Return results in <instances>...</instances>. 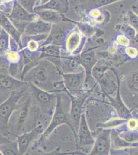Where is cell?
<instances>
[{
    "label": "cell",
    "instance_id": "cell-10",
    "mask_svg": "<svg viewBox=\"0 0 138 155\" xmlns=\"http://www.w3.org/2000/svg\"><path fill=\"white\" fill-rule=\"evenodd\" d=\"M87 37L83 35L77 26L69 34L63 47L68 55L75 56L81 54L86 43Z\"/></svg>",
    "mask_w": 138,
    "mask_h": 155
},
{
    "label": "cell",
    "instance_id": "cell-7",
    "mask_svg": "<svg viewBox=\"0 0 138 155\" xmlns=\"http://www.w3.org/2000/svg\"><path fill=\"white\" fill-rule=\"evenodd\" d=\"M91 91V90H89L75 95L68 93L71 98V107L69 113L70 128L75 134L76 138L77 137L81 115L84 111V104L87 98L90 95Z\"/></svg>",
    "mask_w": 138,
    "mask_h": 155
},
{
    "label": "cell",
    "instance_id": "cell-16",
    "mask_svg": "<svg viewBox=\"0 0 138 155\" xmlns=\"http://www.w3.org/2000/svg\"><path fill=\"white\" fill-rule=\"evenodd\" d=\"M110 131L108 129L100 132L95 140L90 152L91 155H107L111 150Z\"/></svg>",
    "mask_w": 138,
    "mask_h": 155
},
{
    "label": "cell",
    "instance_id": "cell-1",
    "mask_svg": "<svg viewBox=\"0 0 138 155\" xmlns=\"http://www.w3.org/2000/svg\"><path fill=\"white\" fill-rule=\"evenodd\" d=\"M21 80L50 93L67 92L61 71L52 62L45 58L39 59L35 66L23 74Z\"/></svg>",
    "mask_w": 138,
    "mask_h": 155
},
{
    "label": "cell",
    "instance_id": "cell-40",
    "mask_svg": "<svg viewBox=\"0 0 138 155\" xmlns=\"http://www.w3.org/2000/svg\"><path fill=\"white\" fill-rule=\"evenodd\" d=\"M126 53L130 58H136L138 55V51L133 47H127L126 49Z\"/></svg>",
    "mask_w": 138,
    "mask_h": 155
},
{
    "label": "cell",
    "instance_id": "cell-11",
    "mask_svg": "<svg viewBox=\"0 0 138 155\" xmlns=\"http://www.w3.org/2000/svg\"><path fill=\"white\" fill-rule=\"evenodd\" d=\"M61 74L63 84L68 93L75 95L85 92V71L74 74H63L61 71Z\"/></svg>",
    "mask_w": 138,
    "mask_h": 155
},
{
    "label": "cell",
    "instance_id": "cell-9",
    "mask_svg": "<svg viewBox=\"0 0 138 155\" xmlns=\"http://www.w3.org/2000/svg\"><path fill=\"white\" fill-rule=\"evenodd\" d=\"M4 55L8 63L9 74L17 79L21 80L25 64L22 50L19 47H11Z\"/></svg>",
    "mask_w": 138,
    "mask_h": 155
},
{
    "label": "cell",
    "instance_id": "cell-32",
    "mask_svg": "<svg viewBox=\"0 0 138 155\" xmlns=\"http://www.w3.org/2000/svg\"><path fill=\"white\" fill-rule=\"evenodd\" d=\"M120 31L123 34L127 37L130 40H133L136 38L138 34V31L127 23L122 25L120 28Z\"/></svg>",
    "mask_w": 138,
    "mask_h": 155
},
{
    "label": "cell",
    "instance_id": "cell-3",
    "mask_svg": "<svg viewBox=\"0 0 138 155\" xmlns=\"http://www.w3.org/2000/svg\"><path fill=\"white\" fill-rule=\"evenodd\" d=\"M27 92L30 104L40 108L43 122L47 115L52 117L56 106V93L47 92L31 83H28Z\"/></svg>",
    "mask_w": 138,
    "mask_h": 155
},
{
    "label": "cell",
    "instance_id": "cell-17",
    "mask_svg": "<svg viewBox=\"0 0 138 155\" xmlns=\"http://www.w3.org/2000/svg\"><path fill=\"white\" fill-rule=\"evenodd\" d=\"M79 55L75 56H61L59 70L63 74H74L84 71L79 62Z\"/></svg>",
    "mask_w": 138,
    "mask_h": 155
},
{
    "label": "cell",
    "instance_id": "cell-45",
    "mask_svg": "<svg viewBox=\"0 0 138 155\" xmlns=\"http://www.w3.org/2000/svg\"><path fill=\"white\" fill-rule=\"evenodd\" d=\"M0 155H2V153H1V152H0Z\"/></svg>",
    "mask_w": 138,
    "mask_h": 155
},
{
    "label": "cell",
    "instance_id": "cell-6",
    "mask_svg": "<svg viewBox=\"0 0 138 155\" xmlns=\"http://www.w3.org/2000/svg\"><path fill=\"white\" fill-rule=\"evenodd\" d=\"M27 85L28 82L11 76L8 66L0 68V104L5 102L14 92L26 87Z\"/></svg>",
    "mask_w": 138,
    "mask_h": 155
},
{
    "label": "cell",
    "instance_id": "cell-21",
    "mask_svg": "<svg viewBox=\"0 0 138 155\" xmlns=\"http://www.w3.org/2000/svg\"><path fill=\"white\" fill-rule=\"evenodd\" d=\"M34 12L39 19L51 25L59 23L64 20L63 14L54 10L39 9L34 11Z\"/></svg>",
    "mask_w": 138,
    "mask_h": 155
},
{
    "label": "cell",
    "instance_id": "cell-43",
    "mask_svg": "<svg viewBox=\"0 0 138 155\" xmlns=\"http://www.w3.org/2000/svg\"><path fill=\"white\" fill-rule=\"evenodd\" d=\"M14 0H0V3L1 4H3L9 3L14 1Z\"/></svg>",
    "mask_w": 138,
    "mask_h": 155
},
{
    "label": "cell",
    "instance_id": "cell-19",
    "mask_svg": "<svg viewBox=\"0 0 138 155\" xmlns=\"http://www.w3.org/2000/svg\"><path fill=\"white\" fill-rule=\"evenodd\" d=\"M11 20L30 22L38 18V16L34 13H30L23 8L17 0L13 3L12 9L10 14L7 16Z\"/></svg>",
    "mask_w": 138,
    "mask_h": 155
},
{
    "label": "cell",
    "instance_id": "cell-22",
    "mask_svg": "<svg viewBox=\"0 0 138 155\" xmlns=\"http://www.w3.org/2000/svg\"><path fill=\"white\" fill-rule=\"evenodd\" d=\"M63 47L55 45H47L41 47L39 49V59L45 58L51 60L54 58H59L62 55Z\"/></svg>",
    "mask_w": 138,
    "mask_h": 155
},
{
    "label": "cell",
    "instance_id": "cell-8",
    "mask_svg": "<svg viewBox=\"0 0 138 155\" xmlns=\"http://www.w3.org/2000/svg\"><path fill=\"white\" fill-rule=\"evenodd\" d=\"M76 25L64 20L60 22L52 25L51 31L42 46L55 45L63 47L66 37Z\"/></svg>",
    "mask_w": 138,
    "mask_h": 155
},
{
    "label": "cell",
    "instance_id": "cell-18",
    "mask_svg": "<svg viewBox=\"0 0 138 155\" xmlns=\"http://www.w3.org/2000/svg\"><path fill=\"white\" fill-rule=\"evenodd\" d=\"M105 96L110 101V104L114 107L121 119L127 120L130 118H133V116L131 115V111H130L129 109H128L121 98L120 82L118 85L115 97H112L106 94H105Z\"/></svg>",
    "mask_w": 138,
    "mask_h": 155
},
{
    "label": "cell",
    "instance_id": "cell-36",
    "mask_svg": "<svg viewBox=\"0 0 138 155\" xmlns=\"http://www.w3.org/2000/svg\"><path fill=\"white\" fill-rule=\"evenodd\" d=\"M103 12L99 8H95L90 11V16L96 23H101L105 20V15Z\"/></svg>",
    "mask_w": 138,
    "mask_h": 155
},
{
    "label": "cell",
    "instance_id": "cell-31",
    "mask_svg": "<svg viewBox=\"0 0 138 155\" xmlns=\"http://www.w3.org/2000/svg\"><path fill=\"white\" fill-rule=\"evenodd\" d=\"M126 82L130 92L138 94V71L128 74L126 77Z\"/></svg>",
    "mask_w": 138,
    "mask_h": 155
},
{
    "label": "cell",
    "instance_id": "cell-24",
    "mask_svg": "<svg viewBox=\"0 0 138 155\" xmlns=\"http://www.w3.org/2000/svg\"><path fill=\"white\" fill-rule=\"evenodd\" d=\"M0 27L5 30L10 36L14 39L19 45L22 34L18 31L11 20L3 13H0Z\"/></svg>",
    "mask_w": 138,
    "mask_h": 155
},
{
    "label": "cell",
    "instance_id": "cell-44",
    "mask_svg": "<svg viewBox=\"0 0 138 155\" xmlns=\"http://www.w3.org/2000/svg\"><path fill=\"white\" fill-rule=\"evenodd\" d=\"M50 0H39V6L43 5L44 4L49 2Z\"/></svg>",
    "mask_w": 138,
    "mask_h": 155
},
{
    "label": "cell",
    "instance_id": "cell-34",
    "mask_svg": "<svg viewBox=\"0 0 138 155\" xmlns=\"http://www.w3.org/2000/svg\"><path fill=\"white\" fill-rule=\"evenodd\" d=\"M126 23L135 28L138 31V14H136L131 10H129L125 14Z\"/></svg>",
    "mask_w": 138,
    "mask_h": 155
},
{
    "label": "cell",
    "instance_id": "cell-42",
    "mask_svg": "<svg viewBox=\"0 0 138 155\" xmlns=\"http://www.w3.org/2000/svg\"><path fill=\"white\" fill-rule=\"evenodd\" d=\"M11 141L0 132V145Z\"/></svg>",
    "mask_w": 138,
    "mask_h": 155
},
{
    "label": "cell",
    "instance_id": "cell-20",
    "mask_svg": "<svg viewBox=\"0 0 138 155\" xmlns=\"http://www.w3.org/2000/svg\"><path fill=\"white\" fill-rule=\"evenodd\" d=\"M51 24L47 23L38 17L37 19L27 23L22 34L27 35L49 34L51 31Z\"/></svg>",
    "mask_w": 138,
    "mask_h": 155
},
{
    "label": "cell",
    "instance_id": "cell-26",
    "mask_svg": "<svg viewBox=\"0 0 138 155\" xmlns=\"http://www.w3.org/2000/svg\"><path fill=\"white\" fill-rule=\"evenodd\" d=\"M110 137L111 140H112L111 141V143L113 145L114 150H121L124 148L138 147V143H130L127 142L119 137L117 132H113L111 136L110 132Z\"/></svg>",
    "mask_w": 138,
    "mask_h": 155
},
{
    "label": "cell",
    "instance_id": "cell-25",
    "mask_svg": "<svg viewBox=\"0 0 138 155\" xmlns=\"http://www.w3.org/2000/svg\"><path fill=\"white\" fill-rule=\"evenodd\" d=\"M68 5V0H50L43 5L35 7L34 11L39 9H49L54 10L63 14L67 12Z\"/></svg>",
    "mask_w": 138,
    "mask_h": 155
},
{
    "label": "cell",
    "instance_id": "cell-15",
    "mask_svg": "<svg viewBox=\"0 0 138 155\" xmlns=\"http://www.w3.org/2000/svg\"><path fill=\"white\" fill-rule=\"evenodd\" d=\"M119 82L120 78L117 73L112 68L107 71L98 82L104 94L110 96L117 92Z\"/></svg>",
    "mask_w": 138,
    "mask_h": 155
},
{
    "label": "cell",
    "instance_id": "cell-2",
    "mask_svg": "<svg viewBox=\"0 0 138 155\" xmlns=\"http://www.w3.org/2000/svg\"><path fill=\"white\" fill-rule=\"evenodd\" d=\"M56 106L51 122L44 130L43 137H47L51 134L55 129L61 124H66L70 127V113L71 98L67 92L56 93Z\"/></svg>",
    "mask_w": 138,
    "mask_h": 155
},
{
    "label": "cell",
    "instance_id": "cell-33",
    "mask_svg": "<svg viewBox=\"0 0 138 155\" xmlns=\"http://www.w3.org/2000/svg\"><path fill=\"white\" fill-rule=\"evenodd\" d=\"M20 5L30 13H34V9L39 5V0H17Z\"/></svg>",
    "mask_w": 138,
    "mask_h": 155
},
{
    "label": "cell",
    "instance_id": "cell-30",
    "mask_svg": "<svg viewBox=\"0 0 138 155\" xmlns=\"http://www.w3.org/2000/svg\"><path fill=\"white\" fill-rule=\"evenodd\" d=\"M121 139L130 143H138V132L135 130L125 129L117 132Z\"/></svg>",
    "mask_w": 138,
    "mask_h": 155
},
{
    "label": "cell",
    "instance_id": "cell-28",
    "mask_svg": "<svg viewBox=\"0 0 138 155\" xmlns=\"http://www.w3.org/2000/svg\"><path fill=\"white\" fill-rule=\"evenodd\" d=\"M0 152L2 155H19L17 140L0 145Z\"/></svg>",
    "mask_w": 138,
    "mask_h": 155
},
{
    "label": "cell",
    "instance_id": "cell-35",
    "mask_svg": "<svg viewBox=\"0 0 138 155\" xmlns=\"http://www.w3.org/2000/svg\"><path fill=\"white\" fill-rule=\"evenodd\" d=\"M76 26L81 33L87 38L90 37L93 34H95V28L89 24L80 23L77 24Z\"/></svg>",
    "mask_w": 138,
    "mask_h": 155
},
{
    "label": "cell",
    "instance_id": "cell-14",
    "mask_svg": "<svg viewBox=\"0 0 138 155\" xmlns=\"http://www.w3.org/2000/svg\"><path fill=\"white\" fill-rule=\"evenodd\" d=\"M45 128L42 125H39L32 130L24 132L17 138L20 155H26L30 147L38 139Z\"/></svg>",
    "mask_w": 138,
    "mask_h": 155
},
{
    "label": "cell",
    "instance_id": "cell-27",
    "mask_svg": "<svg viewBox=\"0 0 138 155\" xmlns=\"http://www.w3.org/2000/svg\"><path fill=\"white\" fill-rule=\"evenodd\" d=\"M110 68V64L98 60L92 70V75L97 83L103 76L105 72Z\"/></svg>",
    "mask_w": 138,
    "mask_h": 155
},
{
    "label": "cell",
    "instance_id": "cell-37",
    "mask_svg": "<svg viewBox=\"0 0 138 155\" xmlns=\"http://www.w3.org/2000/svg\"><path fill=\"white\" fill-rule=\"evenodd\" d=\"M119 0H91V5L95 8H102Z\"/></svg>",
    "mask_w": 138,
    "mask_h": 155
},
{
    "label": "cell",
    "instance_id": "cell-13",
    "mask_svg": "<svg viewBox=\"0 0 138 155\" xmlns=\"http://www.w3.org/2000/svg\"><path fill=\"white\" fill-rule=\"evenodd\" d=\"M76 139L79 149L90 152L95 140L90 130L84 111L81 115Z\"/></svg>",
    "mask_w": 138,
    "mask_h": 155
},
{
    "label": "cell",
    "instance_id": "cell-12",
    "mask_svg": "<svg viewBox=\"0 0 138 155\" xmlns=\"http://www.w3.org/2000/svg\"><path fill=\"white\" fill-rule=\"evenodd\" d=\"M79 62L85 73V85L92 90L96 82L92 75V70L98 61L95 50H89L79 54Z\"/></svg>",
    "mask_w": 138,
    "mask_h": 155
},
{
    "label": "cell",
    "instance_id": "cell-5",
    "mask_svg": "<svg viewBox=\"0 0 138 155\" xmlns=\"http://www.w3.org/2000/svg\"><path fill=\"white\" fill-rule=\"evenodd\" d=\"M30 106V98L28 94H27L21 99L19 105L9 117L7 127L11 134L17 137L22 134Z\"/></svg>",
    "mask_w": 138,
    "mask_h": 155
},
{
    "label": "cell",
    "instance_id": "cell-4",
    "mask_svg": "<svg viewBox=\"0 0 138 155\" xmlns=\"http://www.w3.org/2000/svg\"><path fill=\"white\" fill-rule=\"evenodd\" d=\"M27 93V87L17 91L5 102L0 104V132L11 141L16 140L17 137L11 134L8 131L9 117L12 111L19 105L21 99Z\"/></svg>",
    "mask_w": 138,
    "mask_h": 155
},
{
    "label": "cell",
    "instance_id": "cell-41",
    "mask_svg": "<svg viewBox=\"0 0 138 155\" xmlns=\"http://www.w3.org/2000/svg\"><path fill=\"white\" fill-rule=\"evenodd\" d=\"M6 66H8V63L6 59L5 56L0 55V68Z\"/></svg>",
    "mask_w": 138,
    "mask_h": 155
},
{
    "label": "cell",
    "instance_id": "cell-39",
    "mask_svg": "<svg viewBox=\"0 0 138 155\" xmlns=\"http://www.w3.org/2000/svg\"><path fill=\"white\" fill-rule=\"evenodd\" d=\"M126 125L127 126V129L131 130H136V128L138 127V122L136 120L131 118L127 120Z\"/></svg>",
    "mask_w": 138,
    "mask_h": 155
},
{
    "label": "cell",
    "instance_id": "cell-29",
    "mask_svg": "<svg viewBox=\"0 0 138 155\" xmlns=\"http://www.w3.org/2000/svg\"><path fill=\"white\" fill-rule=\"evenodd\" d=\"M11 36L0 27V55H4L9 49Z\"/></svg>",
    "mask_w": 138,
    "mask_h": 155
},
{
    "label": "cell",
    "instance_id": "cell-38",
    "mask_svg": "<svg viewBox=\"0 0 138 155\" xmlns=\"http://www.w3.org/2000/svg\"><path fill=\"white\" fill-rule=\"evenodd\" d=\"M117 42L120 45L122 46H128L130 45V40L127 37L123 35H119L117 38Z\"/></svg>",
    "mask_w": 138,
    "mask_h": 155
},
{
    "label": "cell",
    "instance_id": "cell-23",
    "mask_svg": "<svg viewBox=\"0 0 138 155\" xmlns=\"http://www.w3.org/2000/svg\"><path fill=\"white\" fill-rule=\"evenodd\" d=\"M138 0H119L101 8H106L108 11L114 13L126 12L131 10L133 6L137 4Z\"/></svg>",
    "mask_w": 138,
    "mask_h": 155
}]
</instances>
